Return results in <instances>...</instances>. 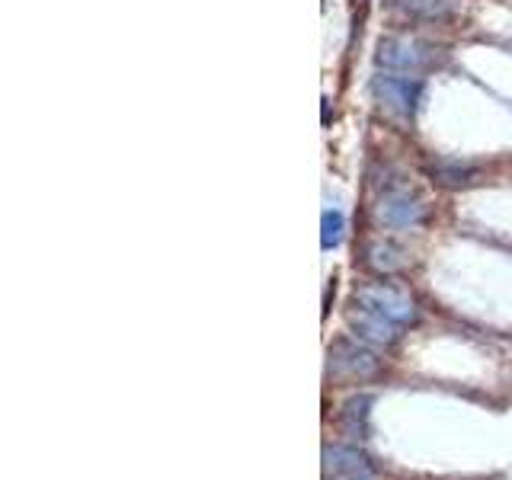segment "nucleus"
Instances as JSON below:
<instances>
[{
  "instance_id": "1",
  "label": "nucleus",
  "mask_w": 512,
  "mask_h": 480,
  "mask_svg": "<svg viewBox=\"0 0 512 480\" xmlns=\"http://www.w3.org/2000/svg\"><path fill=\"white\" fill-rule=\"evenodd\" d=\"M429 208L423 196L416 192L404 176H391V180H378V199H375V218L391 231L420 228L426 221Z\"/></svg>"
},
{
  "instance_id": "2",
  "label": "nucleus",
  "mask_w": 512,
  "mask_h": 480,
  "mask_svg": "<svg viewBox=\"0 0 512 480\" xmlns=\"http://www.w3.org/2000/svg\"><path fill=\"white\" fill-rule=\"evenodd\" d=\"M439 61H442V48L420 36H384L375 52L378 71L426 74L432 68H439Z\"/></svg>"
},
{
  "instance_id": "3",
  "label": "nucleus",
  "mask_w": 512,
  "mask_h": 480,
  "mask_svg": "<svg viewBox=\"0 0 512 480\" xmlns=\"http://www.w3.org/2000/svg\"><path fill=\"white\" fill-rule=\"evenodd\" d=\"M426 80L423 74H400V71H375L372 77V96L375 103L391 112L394 119H413L423 103Z\"/></svg>"
},
{
  "instance_id": "4",
  "label": "nucleus",
  "mask_w": 512,
  "mask_h": 480,
  "mask_svg": "<svg viewBox=\"0 0 512 480\" xmlns=\"http://www.w3.org/2000/svg\"><path fill=\"white\" fill-rule=\"evenodd\" d=\"M356 304L365 311H372L384 320H391L394 327H410L416 317H420V308L410 298V292H404L394 282H365L356 288Z\"/></svg>"
},
{
  "instance_id": "5",
  "label": "nucleus",
  "mask_w": 512,
  "mask_h": 480,
  "mask_svg": "<svg viewBox=\"0 0 512 480\" xmlns=\"http://www.w3.org/2000/svg\"><path fill=\"white\" fill-rule=\"evenodd\" d=\"M381 368V359L375 346L362 343L359 336L349 340V336H340L333 340L330 352H327V375L330 378H340V381H362V378H372Z\"/></svg>"
},
{
  "instance_id": "6",
  "label": "nucleus",
  "mask_w": 512,
  "mask_h": 480,
  "mask_svg": "<svg viewBox=\"0 0 512 480\" xmlns=\"http://www.w3.org/2000/svg\"><path fill=\"white\" fill-rule=\"evenodd\" d=\"M324 480H378L372 461L352 445L324 448Z\"/></svg>"
},
{
  "instance_id": "7",
  "label": "nucleus",
  "mask_w": 512,
  "mask_h": 480,
  "mask_svg": "<svg viewBox=\"0 0 512 480\" xmlns=\"http://www.w3.org/2000/svg\"><path fill=\"white\" fill-rule=\"evenodd\" d=\"M394 13L407 23H429L442 26L448 20H455L461 4L458 0H391Z\"/></svg>"
},
{
  "instance_id": "8",
  "label": "nucleus",
  "mask_w": 512,
  "mask_h": 480,
  "mask_svg": "<svg viewBox=\"0 0 512 480\" xmlns=\"http://www.w3.org/2000/svg\"><path fill=\"white\" fill-rule=\"evenodd\" d=\"M349 330L359 336L362 343L368 346H375V349H384V346H394L397 343V336H400V327H394L391 320H384L372 311H365V308H352L349 311Z\"/></svg>"
},
{
  "instance_id": "9",
  "label": "nucleus",
  "mask_w": 512,
  "mask_h": 480,
  "mask_svg": "<svg viewBox=\"0 0 512 480\" xmlns=\"http://www.w3.org/2000/svg\"><path fill=\"white\" fill-rule=\"evenodd\" d=\"M365 266L381 272V276H391V272L404 269L407 266V250L394 244V240H372V244L365 247Z\"/></svg>"
},
{
  "instance_id": "10",
  "label": "nucleus",
  "mask_w": 512,
  "mask_h": 480,
  "mask_svg": "<svg viewBox=\"0 0 512 480\" xmlns=\"http://www.w3.org/2000/svg\"><path fill=\"white\" fill-rule=\"evenodd\" d=\"M429 176L436 186H445V189H461V186H471L477 170L471 164H461V160H439V164L429 167Z\"/></svg>"
},
{
  "instance_id": "11",
  "label": "nucleus",
  "mask_w": 512,
  "mask_h": 480,
  "mask_svg": "<svg viewBox=\"0 0 512 480\" xmlns=\"http://www.w3.org/2000/svg\"><path fill=\"white\" fill-rule=\"evenodd\" d=\"M368 410H372V397H368V394H359V397L346 400V407H343V429L349 432V436L365 439V432H368Z\"/></svg>"
},
{
  "instance_id": "12",
  "label": "nucleus",
  "mask_w": 512,
  "mask_h": 480,
  "mask_svg": "<svg viewBox=\"0 0 512 480\" xmlns=\"http://www.w3.org/2000/svg\"><path fill=\"white\" fill-rule=\"evenodd\" d=\"M346 237V218L340 208H324V215H320V247L324 250H333L340 247Z\"/></svg>"
}]
</instances>
